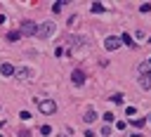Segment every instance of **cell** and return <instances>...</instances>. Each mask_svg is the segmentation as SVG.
I'll use <instances>...</instances> for the list:
<instances>
[{
  "instance_id": "cell-1",
  "label": "cell",
  "mask_w": 151,
  "mask_h": 137,
  "mask_svg": "<svg viewBox=\"0 0 151 137\" xmlns=\"http://www.w3.org/2000/svg\"><path fill=\"white\" fill-rule=\"evenodd\" d=\"M54 28H57V26H54L52 21H42V24L35 28V38H38V40H45V38H50V35L54 33Z\"/></svg>"
},
{
  "instance_id": "cell-2",
  "label": "cell",
  "mask_w": 151,
  "mask_h": 137,
  "mask_svg": "<svg viewBox=\"0 0 151 137\" xmlns=\"http://www.w3.org/2000/svg\"><path fill=\"white\" fill-rule=\"evenodd\" d=\"M14 76L19 80H33L35 78V71L33 68H26V66H19V68H14Z\"/></svg>"
},
{
  "instance_id": "cell-3",
  "label": "cell",
  "mask_w": 151,
  "mask_h": 137,
  "mask_svg": "<svg viewBox=\"0 0 151 137\" xmlns=\"http://www.w3.org/2000/svg\"><path fill=\"white\" fill-rule=\"evenodd\" d=\"M35 104H38V109H40L42 113H54V111H57V102H52V99H42V102L35 99Z\"/></svg>"
},
{
  "instance_id": "cell-4",
  "label": "cell",
  "mask_w": 151,
  "mask_h": 137,
  "mask_svg": "<svg viewBox=\"0 0 151 137\" xmlns=\"http://www.w3.org/2000/svg\"><path fill=\"white\" fill-rule=\"evenodd\" d=\"M35 21H31V19H26V21H21V26H19V33H24V35H35Z\"/></svg>"
},
{
  "instance_id": "cell-5",
  "label": "cell",
  "mask_w": 151,
  "mask_h": 137,
  "mask_svg": "<svg viewBox=\"0 0 151 137\" xmlns=\"http://www.w3.org/2000/svg\"><path fill=\"white\" fill-rule=\"evenodd\" d=\"M104 47H106L109 52H113V50H118V47H120V38H113V35H109V38L104 40Z\"/></svg>"
},
{
  "instance_id": "cell-6",
  "label": "cell",
  "mask_w": 151,
  "mask_h": 137,
  "mask_svg": "<svg viewBox=\"0 0 151 137\" xmlns=\"http://www.w3.org/2000/svg\"><path fill=\"white\" fill-rule=\"evenodd\" d=\"M71 80H73V85H78V87H80V85L85 83V73H83L80 68H76V71L71 73Z\"/></svg>"
},
{
  "instance_id": "cell-7",
  "label": "cell",
  "mask_w": 151,
  "mask_h": 137,
  "mask_svg": "<svg viewBox=\"0 0 151 137\" xmlns=\"http://www.w3.org/2000/svg\"><path fill=\"white\" fill-rule=\"evenodd\" d=\"M137 71H139V76H151V61H149V59H146V61H142Z\"/></svg>"
},
{
  "instance_id": "cell-8",
  "label": "cell",
  "mask_w": 151,
  "mask_h": 137,
  "mask_svg": "<svg viewBox=\"0 0 151 137\" xmlns=\"http://www.w3.org/2000/svg\"><path fill=\"white\" fill-rule=\"evenodd\" d=\"M0 73H2V76H14V66H12V64H7V61H5V64H0Z\"/></svg>"
},
{
  "instance_id": "cell-9",
  "label": "cell",
  "mask_w": 151,
  "mask_h": 137,
  "mask_svg": "<svg viewBox=\"0 0 151 137\" xmlns=\"http://www.w3.org/2000/svg\"><path fill=\"white\" fill-rule=\"evenodd\" d=\"M139 87L142 90H151V76H139Z\"/></svg>"
},
{
  "instance_id": "cell-10",
  "label": "cell",
  "mask_w": 151,
  "mask_h": 137,
  "mask_svg": "<svg viewBox=\"0 0 151 137\" xmlns=\"http://www.w3.org/2000/svg\"><path fill=\"white\" fill-rule=\"evenodd\" d=\"M120 43H125L127 47H134V40H132V35H130V33H123V35H120Z\"/></svg>"
},
{
  "instance_id": "cell-11",
  "label": "cell",
  "mask_w": 151,
  "mask_h": 137,
  "mask_svg": "<svg viewBox=\"0 0 151 137\" xmlns=\"http://www.w3.org/2000/svg\"><path fill=\"white\" fill-rule=\"evenodd\" d=\"M94 118H97V113H94V109H87V111H85V116H83V120H85V123H92Z\"/></svg>"
},
{
  "instance_id": "cell-12",
  "label": "cell",
  "mask_w": 151,
  "mask_h": 137,
  "mask_svg": "<svg viewBox=\"0 0 151 137\" xmlns=\"http://www.w3.org/2000/svg\"><path fill=\"white\" fill-rule=\"evenodd\" d=\"M64 5H66V0H59V2H54V5H52V12H54V14H59Z\"/></svg>"
},
{
  "instance_id": "cell-13",
  "label": "cell",
  "mask_w": 151,
  "mask_h": 137,
  "mask_svg": "<svg viewBox=\"0 0 151 137\" xmlns=\"http://www.w3.org/2000/svg\"><path fill=\"white\" fill-rule=\"evenodd\" d=\"M19 38H21L19 31H9V33H7V40H9V43H14V40H19Z\"/></svg>"
},
{
  "instance_id": "cell-14",
  "label": "cell",
  "mask_w": 151,
  "mask_h": 137,
  "mask_svg": "<svg viewBox=\"0 0 151 137\" xmlns=\"http://www.w3.org/2000/svg\"><path fill=\"white\" fill-rule=\"evenodd\" d=\"M144 123H146V118H134V120H132L134 128H144Z\"/></svg>"
},
{
  "instance_id": "cell-15",
  "label": "cell",
  "mask_w": 151,
  "mask_h": 137,
  "mask_svg": "<svg viewBox=\"0 0 151 137\" xmlns=\"http://www.w3.org/2000/svg\"><path fill=\"white\" fill-rule=\"evenodd\" d=\"M139 12H142V14H146V12H151V2H144V5L139 7Z\"/></svg>"
},
{
  "instance_id": "cell-16",
  "label": "cell",
  "mask_w": 151,
  "mask_h": 137,
  "mask_svg": "<svg viewBox=\"0 0 151 137\" xmlns=\"http://www.w3.org/2000/svg\"><path fill=\"white\" fill-rule=\"evenodd\" d=\"M109 99H113L116 104H123V94H120V92H116V94H113V97H109Z\"/></svg>"
},
{
  "instance_id": "cell-17",
  "label": "cell",
  "mask_w": 151,
  "mask_h": 137,
  "mask_svg": "<svg viewBox=\"0 0 151 137\" xmlns=\"http://www.w3.org/2000/svg\"><path fill=\"white\" fill-rule=\"evenodd\" d=\"M92 12H97V14H99V12H104V5H99V2H94V5H92Z\"/></svg>"
},
{
  "instance_id": "cell-18",
  "label": "cell",
  "mask_w": 151,
  "mask_h": 137,
  "mask_svg": "<svg viewBox=\"0 0 151 137\" xmlns=\"http://www.w3.org/2000/svg\"><path fill=\"white\" fill-rule=\"evenodd\" d=\"M125 113L132 118V116H137V109H134V106H127V109H125Z\"/></svg>"
},
{
  "instance_id": "cell-19",
  "label": "cell",
  "mask_w": 151,
  "mask_h": 137,
  "mask_svg": "<svg viewBox=\"0 0 151 137\" xmlns=\"http://www.w3.org/2000/svg\"><path fill=\"white\" fill-rule=\"evenodd\" d=\"M104 120H106V123H111V120H113V113H111V111H106V113H104Z\"/></svg>"
},
{
  "instance_id": "cell-20",
  "label": "cell",
  "mask_w": 151,
  "mask_h": 137,
  "mask_svg": "<svg viewBox=\"0 0 151 137\" xmlns=\"http://www.w3.org/2000/svg\"><path fill=\"white\" fill-rule=\"evenodd\" d=\"M40 132H42V135H50V132H52V128H50V125H42V128H40Z\"/></svg>"
},
{
  "instance_id": "cell-21",
  "label": "cell",
  "mask_w": 151,
  "mask_h": 137,
  "mask_svg": "<svg viewBox=\"0 0 151 137\" xmlns=\"http://www.w3.org/2000/svg\"><path fill=\"white\" fill-rule=\"evenodd\" d=\"M101 135H104V137H109V135H111V128H109V125H104V128H101Z\"/></svg>"
},
{
  "instance_id": "cell-22",
  "label": "cell",
  "mask_w": 151,
  "mask_h": 137,
  "mask_svg": "<svg viewBox=\"0 0 151 137\" xmlns=\"http://www.w3.org/2000/svg\"><path fill=\"white\" fill-rule=\"evenodd\" d=\"M19 137H31V132H28V130H21V132H19Z\"/></svg>"
},
{
  "instance_id": "cell-23",
  "label": "cell",
  "mask_w": 151,
  "mask_h": 137,
  "mask_svg": "<svg viewBox=\"0 0 151 137\" xmlns=\"http://www.w3.org/2000/svg\"><path fill=\"white\" fill-rule=\"evenodd\" d=\"M85 137H94V132L92 130H85Z\"/></svg>"
},
{
  "instance_id": "cell-24",
  "label": "cell",
  "mask_w": 151,
  "mask_h": 137,
  "mask_svg": "<svg viewBox=\"0 0 151 137\" xmlns=\"http://www.w3.org/2000/svg\"><path fill=\"white\" fill-rule=\"evenodd\" d=\"M0 24H5V14H0Z\"/></svg>"
},
{
  "instance_id": "cell-25",
  "label": "cell",
  "mask_w": 151,
  "mask_h": 137,
  "mask_svg": "<svg viewBox=\"0 0 151 137\" xmlns=\"http://www.w3.org/2000/svg\"><path fill=\"white\" fill-rule=\"evenodd\" d=\"M146 120H151V113H149V118H146Z\"/></svg>"
},
{
  "instance_id": "cell-26",
  "label": "cell",
  "mask_w": 151,
  "mask_h": 137,
  "mask_svg": "<svg viewBox=\"0 0 151 137\" xmlns=\"http://www.w3.org/2000/svg\"><path fill=\"white\" fill-rule=\"evenodd\" d=\"M149 45H151V38H149Z\"/></svg>"
},
{
  "instance_id": "cell-27",
  "label": "cell",
  "mask_w": 151,
  "mask_h": 137,
  "mask_svg": "<svg viewBox=\"0 0 151 137\" xmlns=\"http://www.w3.org/2000/svg\"><path fill=\"white\" fill-rule=\"evenodd\" d=\"M59 137H66V135H59Z\"/></svg>"
}]
</instances>
